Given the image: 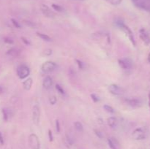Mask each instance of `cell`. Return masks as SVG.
<instances>
[{"label":"cell","mask_w":150,"mask_h":149,"mask_svg":"<svg viewBox=\"0 0 150 149\" xmlns=\"http://www.w3.org/2000/svg\"><path fill=\"white\" fill-rule=\"evenodd\" d=\"M114 23H115V25L119 28V29H120L122 31H123V32L125 33V34L127 35V37L129 38V39H130V41L131 42V43L133 44L134 46H136V40H135L134 35H133V32H132L131 29H130L127 25L125 24L124 21H123L122 19L117 18L116 19Z\"/></svg>","instance_id":"6da1fadb"},{"label":"cell","mask_w":150,"mask_h":149,"mask_svg":"<svg viewBox=\"0 0 150 149\" xmlns=\"http://www.w3.org/2000/svg\"><path fill=\"white\" fill-rule=\"evenodd\" d=\"M16 72H17V75L21 80H23V79L27 78L28 76L30 74V70H29V67L26 66V64H21V65L18 66L16 70Z\"/></svg>","instance_id":"7a4b0ae2"},{"label":"cell","mask_w":150,"mask_h":149,"mask_svg":"<svg viewBox=\"0 0 150 149\" xmlns=\"http://www.w3.org/2000/svg\"><path fill=\"white\" fill-rule=\"evenodd\" d=\"M57 68V64L54 61H47L44 62L41 66V70L45 74H48V73L52 72L53 71Z\"/></svg>","instance_id":"3957f363"},{"label":"cell","mask_w":150,"mask_h":149,"mask_svg":"<svg viewBox=\"0 0 150 149\" xmlns=\"http://www.w3.org/2000/svg\"><path fill=\"white\" fill-rule=\"evenodd\" d=\"M132 1L138 8L150 12V0H132Z\"/></svg>","instance_id":"277c9868"},{"label":"cell","mask_w":150,"mask_h":149,"mask_svg":"<svg viewBox=\"0 0 150 149\" xmlns=\"http://www.w3.org/2000/svg\"><path fill=\"white\" fill-rule=\"evenodd\" d=\"M28 140L31 149H40V142L37 134H31Z\"/></svg>","instance_id":"5b68a950"},{"label":"cell","mask_w":150,"mask_h":149,"mask_svg":"<svg viewBox=\"0 0 150 149\" xmlns=\"http://www.w3.org/2000/svg\"><path fill=\"white\" fill-rule=\"evenodd\" d=\"M32 122L35 125H39L40 120V108L38 105H34L33 108H32Z\"/></svg>","instance_id":"8992f818"},{"label":"cell","mask_w":150,"mask_h":149,"mask_svg":"<svg viewBox=\"0 0 150 149\" xmlns=\"http://www.w3.org/2000/svg\"><path fill=\"white\" fill-rule=\"evenodd\" d=\"M118 64L122 69L125 70H130L133 67V61L130 58H120L118 60Z\"/></svg>","instance_id":"52a82bcc"},{"label":"cell","mask_w":150,"mask_h":149,"mask_svg":"<svg viewBox=\"0 0 150 149\" xmlns=\"http://www.w3.org/2000/svg\"><path fill=\"white\" fill-rule=\"evenodd\" d=\"M132 137L136 140H144L146 137V131L143 128H136L132 133Z\"/></svg>","instance_id":"ba28073f"},{"label":"cell","mask_w":150,"mask_h":149,"mask_svg":"<svg viewBox=\"0 0 150 149\" xmlns=\"http://www.w3.org/2000/svg\"><path fill=\"white\" fill-rule=\"evenodd\" d=\"M108 91L114 96H120L124 93V89L117 84H111L108 86Z\"/></svg>","instance_id":"9c48e42d"},{"label":"cell","mask_w":150,"mask_h":149,"mask_svg":"<svg viewBox=\"0 0 150 149\" xmlns=\"http://www.w3.org/2000/svg\"><path fill=\"white\" fill-rule=\"evenodd\" d=\"M40 10L42 13L43 14V15L45 17L48 18H54L56 16L55 13H54V11L51 10V9L48 6L45 5V4H42L40 6Z\"/></svg>","instance_id":"30bf717a"},{"label":"cell","mask_w":150,"mask_h":149,"mask_svg":"<svg viewBox=\"0 0 150 149\" xmlns=\"http://www.w3.org/2000/svg\"><path fill=\"white\" fill-rule=\"evenodd\" d=\"M125 102L129 106L134 108H140L143 105L142 99L139 98H127V99H125Z\"/></svg>","instance_id":"8fae6325"},{"label":"cell","mask_w":150,"mask_h":149,"mask_svg":"<svg viewBox=\"0 0 150 149\" xmlns=\"http://www.w3.org/2000/svg\"><path fill=\"white\" fill-rule=\"evenodd\" d=\"M139 37H140V39H142V42H144V44L146 46L150 45V37L148 32L146 31V29L142 28L139 30Z\"/></svg>","instance_id":"7c38bea8"},{"label":"cell","mask_w":150,"mask_h":149,"mask_svg":"<svg viewBox=\"0 0 150 149\" xmlns=\"http://www.w3.org/2000/svg\"><path fill=\"white\" fill-rule=\"evenodd\" d=\"M1 112H2L3 120L4 121H8L9 119L11 118L12 115H13V110L10 108H3L1 110Z\"/></svg>","instance_id":"4fadbf2b"},{"label":"cell","mask_w":150,"mask_h":149,"mask_svg":"<svg viewBox=\"0 0 150 149\" xmlns=\"http://www.w3.org/2000/svg\"><path fill=\"white\" fill-rule=\"evenodd\" d=\"M53 85V80L50 76H46L42 80V86L44 89H51Z\"/></svg>","instance_id":"5bb4252c"},{"label":"cell","mask_w":150,"mask_h":149,"mask_svg":"<svg viewBox=\"0 0 150 149\" xmlns=\"http://www.w3.org/2000/svg\"><path fill=\"white\" fill-rule=\"evenodd\" d=\"M32 83H33V80L31 77H28L27 79L24 80L23 82V89L26 91H29L31 89H32Z\"/></svg>","instance_id":"9a60e30c"},{"label":"cell","mask_w":150,"mask_h":149,"mask_svg":"<svg viewBox=\"0 0 150 149\" xmlns=\"http://www.w3.org/2000/svg\"><path fill=\"white\" fill-rule=\"evenodd\" d=\"M117 123H118L117 119L114 116L109 117L107 119V124L111 129H115L117 126Z\"/></svg>","instance_id":"2e32d148"},{"label":"cell","mask_w":150,"mask_h":149,"mask_svg":"<svg viewBox=\"0 0 150 149\" xmlns=\"http://www.w3.org/2000/svg\"><path fill=\"white\" fill-rule=\"evenodd\" d=\"M108 146L111 149H117L118 146V142L114 137H109L108 139Z\"/></svg>","instance_id":"e0dca14e"},{"label":"cell","mask_w":150,"mask_h":149,"mask_svg":"<svg viewBox=\"0 0 150 149\" xmlns=\"http://www.w3.org/2000/svg\"><path fill=\"white\" fill-rule=\"evenodd\" d=\"M19 53H20V51L18 49L16 48H10L8 51L7 52V55L10 56H13V57H16L19 55Z\"/></svg>","instance_id":"ac0fdd59"},{"label":"cell","mask_w":150,"mask_h":149,"mask_svg":"<svg viewBox=\"0 0 150 149\" xmlns=\"http://www.w3.org/2000/svg\"><path fill=\"white\" fill-rule=\"evenodd\" d=\"M36 34H37V36L39 37L40 39H42V40L45 41V42H51V41H52V39H51L48 35L45 34L40 33V32H37Z\"/></svg>","instance_id":"d6986e66"},{"label":"cell","mask_w":150,"mask_h":149,"mask_svg":"<svg viewBox=\"0 0 150 149\" xmlns=\"http://www.w3.org/2000/svg\"><path fill=\"white\" fill-rule=\"evenodd\" d=\"M74 127L75 129L77 130L78 131H82L83 129V127L82 125V124L79 121H76V122L74 123Z\"/></svg>","instance_id":"ffe728a7"},{"label":"cell","mask_w":150,"mask_h":149,"mask_svg":"<svg viewBox=\"0 0 150 149\" xmlns=\"http://www.w3.org/2000/svg\"><path fill=\"white\" fill-rule=\"evenodd\" d=\"M103 109L105 110L107 112H108V113L112 114V113H114V112H115V110H114L112 107L110 106V105H103Z\"/></svg>","instance_id":"44dd1931"},{"label":"cell","mask_w":150,"mask_h":149,"mask_svg":"<svg viewBox=\"0 0 150 149\" xmlns=\"http://www.w3.org/2000/svg\"><path fill=\"white\" fill-rule=\"evenodd\" d=\"M55 88H56V90L57 91V92H58V93H59V94H61V95L65 94V91H64V89H63V88L62 87V86H60L59 84H57V85H56Z\"/></svg>","instance_id":"7402d4cb"},{"label":"cell","mask_w":150,"mask_h":149,"mask_svg":"<svg viewBox=\"0 0 150 149\" xmlns=\"http://www.w3.org/2000/svg\"><path fill=\"white\" fill-rule=\"evenodd\" d=\"M52 7H53V9H54V10L59 12V13H62V12L64 11V9H63V7H62V6L59 5V4H52Z\"/></svg>","instance_id":"603a6c76"},{"label":"cell","mask_w":150,"mask_h":149,"mask_svg":"<svg viewBox=\"0 0 150 149\" xmlns=\"http://www.w3.org/2000/svg\"><path fill=\"white\" fill-rule=\"evenodd\" d=\"M24 23L26 26H29V27L32 28V29H36L37 26H38V25H37L36 23L32 21H29V20H25Z\"/></svg>","instance_id":"cb8c5ba5"},{"label":"cell","mask_w":150,"mask_h":149,"mask_svg":"<svg viewBox=\"0 0 150 149\" xmlns=\"http://www.w3.org/2000/svg\"><path fill=\"white\" fill-rule=\"evenodd\" d=\"M105 1L112 5H119L122 2V0H105Z\"/></svg>","instance_id":"d4e9b609"},{"label":"cell","mask_w":150,"mask_h":149,"mask_svg":"<svg viewBox=\"0 0 150 149\" xmlns=\"http://www.w3.org/2000/svg\"><path fill=\"white\" fill-rule=\"evenodd\" d=\"M57 97H56L55 96H54V95H53V96H50V97H49V102H50V104H51V105H55V104L57 103Z\"/></svg>","instance_id":"484cf974"},{"label":"cell","mask_w":150,"mask_h":149,"mask_svg":"<svg viewBox=\"0 0 150 149\" xmlns=\"http://www.w3.org/2000/svg\"><path fill=\"white\" fill-rule=\"evenodd\" d=\"M11 21H12V23H13V26H14L15 27L17 28V29H21V26L20 23H19L17 20H15L14 18H12Z\"/></svg>","instance_id":"4316f807"},{"label":"cell","mask_w":150,"mask_h":149,"mask_svg":"<svg viewBox=\"0 0 150 149\" xmlns=\"http://www.w3.org/2000/svg\"><path fill=\"white\" fill-rule=\"evenodd\" d=\"M76 61L78 67H79V68L80 69V70H83V69L84 68V64H83V63L81 61H80V60L79 59H76Z\"/></svg>","instance_id":"83f0119b"},{"label":"cell","mask_w":150,"mask_h":149,"mask_svg":"<svg viewBox=\"0 0 150 149\" xmlns=\"http://www.w3.org/2000/svg\"><path fill=\"white\" fill-rule=\"evenodd\" d=\"M90 96H91V98H92V101H93L94 102H98L100 101L99 96H97L95 93H92V94L90 95Z\"/></svg>","instance_id":"f1b7e54d"},{"label":"cell","mask_w":150,"mask_h":149,"mask_svg":"<svg viewBox=\"0 0 150 149\" xmlns=\"http://www.w3.org/2000/svg\"><path fill=\"white\" fill-rule=\"evenodd\" d=\"M56 131H57V133L60 132V123L59 120L56 121Z\"/></svg>","instance_id":"f546056e"},{"label":"cell","mask_w":150,"mask_h":149,"mask_svg":"<svg viewBox=\"0 0 150 149\" xmlns=\"http://www.w3.org/2000/svg\"><path fill=\"white\" fill-rule=\"evenodd\" d=\"M21 40L23 41V43H24L25 45H31V42H29V39H27L26 38L23 37H21Z\"/></svg>","instance_id":"4dcf8cb0"},{"label":"cell","mask_w":150,"mask_h":149,"mask_svg":"<svg viewBox=\"0 0 150 149\" xmlns=\"http://www.w3.org/2000/svg\"><path fill=\"white\" fill-rule=\"evenodd\" d=\"M48 138H49L50 142H52L53 140H54V137H53L52 131H51V129H48Z\"/></svg>","instance_id":"1f68e13d"},{"label":"cell","mask_w":150,"mask_h":149,"mask_svg":"<svg viewBox=\"0 0 150 149\" xmlns=\"http://www.w3.org/2000/svg\"><path fill=\"white\" fill-rule=\"evenodd\" d=\"M4 42H6V43H7V44H13V39H10V38H9V37L4 38Z\"/></svg>","instance_id":"d6a6232c"},{"label":"cell","mask_w":150,"mask_h":149,"mask_svg":"<svg viewBox=\"0 0 150 149\" xmlns=\"http://www.w3.org/2000/svg\"><path fill=\"white\" fill-rule=\"evenodd\" d=\"M95 134H97V136H98V137H99L100 138H102L103 137V133L102 132H100V131H98V130H95Z\"/></svg>","instance_id":"836d02e7"},{"label":"cell","mask_w":150,"mask_h":149,"mask_svg":"<svg viewBox=\"0 0 150 149\" xmlns=\"http://www.w3.org/2000/svg\"><path fill=\"white\" fill-rule=\"evenodd\" d=\"M4 137H3V135L2 134H1V132H0V144L4 145Z\"/></svg>","instance_id":"e575fe53"},{"label":"cell","mask_w":150,"mask_h":149,"mask_svg":"<svg viewBox=\"0 0 150 149\" xmlns=\"http://www.w3.org/2000/svg\"><path fill=\"white\" fill-rule=\"evenodd\" d=\"M45 55H47V56H50V55H51V54H52V51H51V50H50V49H47V50H45Z\"/></svg>","instance_id":"d590c367"},{"label":"cell","mask_w":150,"mask_h":149,"mask_svg":"<svg viewBox=\"0 0 150 149\" xmlns=\"http://www.w3.org/2000/svg\"><path fill=\"white\" fill-rule=\"evenodd\" d=\"M149 110H150V93L149 94Z\"/></svg>","instance_id":"8d00e7d4"},{"label":"cell","mask_w":150,"mask_h":149,"mask_svg":"<svg viewBox=\"0 0 150 149\" xmlns=\"http://www.w3.org/2000/svg\"><path fill=\"white\" fill-rule=\"evenodd\" d=\"M148 61H149V63L150 64V53H149V56H148Z\"/></svg>","instance_id":"74e56055"},{"label":"cell","mask_w":150,"mask_h":149,"mask_svg":"<svg viewBox=\"0 0 150 149\" xmlns=\"http://www.w3.org/2000/svg\"><path fill=\"white\" fill-rule=\"evenodd\" d=\"M79 1H83V0H79Z\"/></svg>","instance_id":"f35d334b"}]
</instances>
